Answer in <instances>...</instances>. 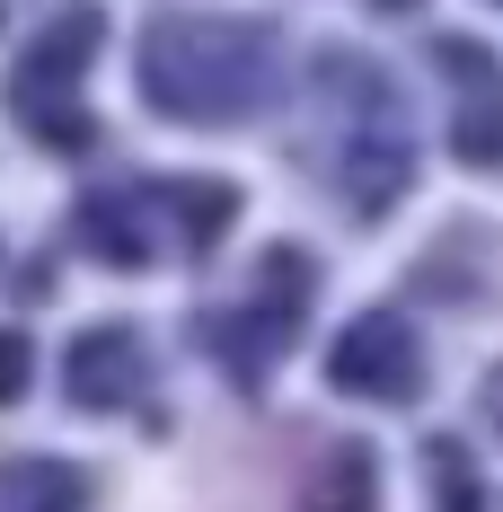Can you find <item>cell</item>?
Here are the masks:
<instances>
[{"instance_id":"obj_1","label":"cell","mask_w":503,"mask_h":512,"mask_svg":"<svg viewBox=\"0 0 503 512\" xmlns=\"http://www.w3.org/2000/svg\"><path fill=\"white\" fill-rule=\"evenodd\" d=\"M336 389L345 398H389V407L424 389V354H415V327L398 309H371L336 336Z\"/></svg>"},{"instance_id":"obj_2","label":"cell","mask_w":503,"mask_h":512,"mask_svg":"<svg viewBox=\"0 0 503 512\" xmlns=\"http://www.w3.org/2000/svg\"><path fill=\"white\" fill-rule=\"evenodd\" d=\"M424 477H433L442 495H477V477H468V460H459V451H442V442H433V460H424Z\"/></svg>"},{"instance_id":"obj_3","label":"cell","mask_w":503,"mask_h":512,"mask_svg":"<svg viewBox=\"0 0 503 512\" xmlns=\"http://www.w3.org/2000/svg\"><path fill=\"white\" fill-rule=\"evenodd\" d=\"M486 424H495V433H503V362H495V371H486Z\"/></svg>"},{"instance_id":"obj_4","label":"cell","mask_w":503,"mask_h":512,"mask_svg":"<svg viewBox=\"0 0 503 512\" xmlns=\"http://www.w3.org/2000/svg\"><path fill=\"white\" fill-rule=\"evenodd\" d=\"M380 9H415V0H380Z\"/></svg>"}]
</instances>
